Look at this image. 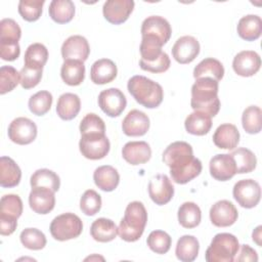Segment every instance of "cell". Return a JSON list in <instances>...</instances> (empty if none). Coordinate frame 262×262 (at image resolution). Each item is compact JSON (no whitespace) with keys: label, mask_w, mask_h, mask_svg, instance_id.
Wrapping results in <instances>:
<instances>
[{"label":"cell","mask_w":262,"mask_h":262,"mask_svg":"<svg viewBox=\"0 0 262 262\" xmlns=\"http://www.w3.org/2000/svg\"><path fill=\"white\" fill-rule=\"evenodd\" d=\"M162 159L170 168L171 178L177 184H185L202 172L201 161L193 157L191 145L185 141H175L169 144Z\"/></svg>","instance_id":"1"},{"label":"cell","mask_w":262,"mask_h":262,"mask_svg":"<svg viewBox=\"0 0 262 262\" xmlns=\"http://www.w3.org/2000/svg\"><path fill=\"white\" fill-rule=\"evenodd\" d=\"M190 105L193 111L215 117L220 110L218 81L212 78H199L191 86Z\"/></svg>","instance_id":"2"},{"label":"cell","mask_w":262,"mask_h":262,"mask_svg":"<svg viewBox=\"0 0 262 262\" xmlns=\"http://www.w3.org/2000/svg\"><path fill=\"white\" fill-rule=\"evenodd\" d=\"M147 222V212L141 202L134 201L127 205L124 217L120 221L118 234L125 242L138 241Z\"/></svg>","instance_id":"3"},{"label":"cell","mask_w":262,"mask_h":262,"mask_svg":"<svg viewBox=\"0 0 262 262\" xmlns=\"http://www.w3.org/2000/svg\"><path fill=\"white\" fill-rule=\"evenodd\" d=\"M127 88L133 98L146 108L158 107L164 98V90L162 86L140 75L131 77L128 80Z\"/></svg>","instance_id":"4"},{"label":"cell","mask_w":262,"mask_h":262,"mask_svg":"<svg viewBox=\"0 0 262 262\" xmlns=\"http://www.w3.org/2000/svg\"><path fill=\"white\" fill-rule=\"evenodd\" d=\"M239 249L237 237L231 233H217L208 247L205 259L207 262H232Z\"/></svg>","instance_id":"5"},{"label":"cell","mask_w":262,"mask_h":262,"mask_svg":"<svg viewBox=\"0 0 262 262\" xmlns=\"http://www.w3.org/2000/svg\"><path fill=\"white\" fill-rule=\"evenodd\" d=\"M49 229L54 239L64 242L78 237L82 233L83 223L76 214L63 213L51 221Z\"/></svg>","instance_id":"6"},{"label":"cell","mask_w":262,"mask_h":262,"mask_svg":"<svg viewBox=\"0 0 262 262\" xmlns=\"http://www.w3.org/2000/svg\"><path fill=\"white\" fill-rule=\"evenodd\" d=\"M111 143L105 133H86L81 135L79 149L86 159L100 160L110 151Z\"/></svg>","instance_id":"7"},{"label":"cell","mask_w":262,"mask_h":262,"mask_svg":"<svg viewBox=\"0 0 262 262\" xmlns=\"http://www.w3.org/2000/svg\"><path fill=\"white\" fill-rule=\"evenodd\" d=\"M232 194L241 207L252 209L260 202L261 188L259 183L253 179H242L234 184Z\"/></svg>","instance_id":"8"},{"label":"cell","mask_w":262,"mask_h":262,"mask_svg":"<svg viewBox=\"0 0 262 262\" xmlns=\"http://www.w3.org/2000/svg\"><path fill=\"white\" fill-rule=\"evenodd\" d=\"M8 137L9 139L19 145H26L32 143L37 136L36 124L25 117H18L9 124L8 126Z\"/></svg>","instance_id":"9"},{"label":"cell","mask_w":262,"mask_h":262,"mask_svg":"<svg viewBox=\"0 0 262 262\" xmlns=\"http://www.w3.org/2000/svg\"><path fill=\"white\" fill-rule=\"evenodd\" d=\"M98 105L105 115L115 118L123 113L127 105V99L120 89L108 88L99 93Z\"/></svg>","instance_id":"10"},{"label":"cell","mask_w":262,"mask_h":262,"mask_svg":"<svg viewBox=\"0 0 262 262\" xmlns=\"http://www.w3.org/2000/svg\"><path fill=\"white\" fill-rule=\"evenodd\" d=\"M134 4L133 0H107L102 7L103 16L113 25L123 24L132 13Z\"/></svg>","instance_id":"11"},{"label":"cell","mask_w":262,"mask_h":262,"mask_svg":"<svg viewBox=\"0 0 262 262\" xmlns=\"http://www.w3.org/2000/svg\"><path fill=\"white\" fill-rule=\"evenodd\" d=\"M172 34L169 21L160 15H150L146 17L141 25V36H149L159 40L163 45L166 44Z\"/></svg>","instance_id":"12"},{"label":"cell","mask_w":262,"mask_h":262,"mask_svg":"<svg viewBox=\"0 0 262 262\" xmlns=\"http://www.w3.org/2000/svg\"><path fill=\"white\" fill-rule=\"evenodd\" d=\"M148 194L151 201L159 206L169 203L174 195V186L165 174L152 177L148 183Z\"/></svg>","instance_id":"13"},{"label":"cell","mask_w":262,"mask_h":262,"mask_svg":"<svg viewBox=\"0 0 262 262\" xmlns=\"http://www.w3.org/2000/svg\"><path fill=\"white\" fill-rule=\"evenodd\" d=\"M237 217L238 212L236 208L227 200L216 202L210 209V220L217 227L230 226L237 220Z\"/></svg>","instance_id":"14"},{"label":"cell","mask_w":262,"mask_h":262,"mask_svg":"<svg viewBox=\"0 0 262 262\" xmlns=\"http://www.w3.org/2000/svg\"><path fill=\"white\" fill-rule=\"evenodd\" d=\"M211 176L218 181H227L236 174L234 159L230 154H219L210 160Z\"/></svg>","instance_id":"15"},{"label":"cell","mask_w":262,"mask_h":262,"mask_svg":"<svg viewBox=\"0 0 262 262\" xmlns=\"http://www.w3.org/2000/svg\"><path fill=\"white\" fill-rule=\"evenodd\" d=\"M200 53V43L192 36H182L174 43L172 47V55L174 59L186 64L191 62Z\"/></svg>","instance_id":"16"},{"label":"cell","mask_w":262,"mask_h":262,"mask_svg":"<svg viewBox=\"0 0 262 262\" xmlns=\"http://www.w3.org/2000/svg\"><path fill=\"white\" fill-rule=\"evenodd\" d=\"M261 67L260 55L253 50L238 52L232 60V68L235 74L242 77L254 76Z\"/></svg>","instance_id":"17"},{"label":"cell","mask_w":262,"mask_h":262,"mask_svg":"<svg viewBox=\"0 0 262 262\" xmlns=\"http://www.w3.org/2000/svg\"><path fill=\"white\" fill-rule=\"evenodd\" d=\"M90 53L87 39L80 35L69 37L61 45V56L64 60L76 59L85 61Z\"/></svg>","instance_id":"18"},{"label":"cell","mask_w":262,"mask_h":262,"mask_svg":"<svg viewBox=\"0 0 262 262\" xmlns=\"http://www.w3.org/2000/svg\"><path fill=\"white\" fill-rule=\"evenodd\" d=\"M29 205L37 214H48L55 206L54 191L46 187H32L29 194Z\"/></svg>","instance_id":"19"},{"label":"cell","mask_w":262,"mask_h":262,"mask_svg":"<svg viewBox=\"0 0 262 262\" xmlns=\"http://www.w3.org/2000/svg\"><path fill=\"white\" fill-rule=\"evenodd\" d=\"M149 129V118L139 110L130 111L122 122V130L127 136H142Z\"/></svg>","instance_id":"20"},{"label":"cell","mask_w":262,"mask_h":262,"mask_svg":"<svg viewBox=\"0 0 262 262\" xmlns=\"http://www.w3.org/2000/svg\"><path fill=\"white\" fill-rule=\"evenodd\" d=\"M123 159L133 165H141L149 161L151 149L145 141H129L122 148Z\"/></svg>","instance_id":"21"},{"label":"cell","mask_w":262,"mask_h":262,"mask_svg":"<svg viewBox=\"0 0 262 262\" xmlns=\"http://www.w3.org/2000/svg\"><path fill=\"white\" fill-rule=\"evenodd\" d=\"M118 69L116 63L108 58L96 60L90 70V79L94 84L103 85L111 83L117 77Z\"/></svg>","instance_id":"22"},{"label":"cell","mask_w":262,"mask_h":262,"mask_svg":"<svg viewBox=\"0 0 262 262\" xmlns=\"http://www.w3.org/2000/svg\"><path fill=\"white\" fill-rule=\"evenodd\" d=\"M213 142L218 148L233 149L239 142V132L235 125L225 123L218 126L213 134Z\"/></svg>","instance_id":"23"},{"label":"cell","mask_w":262,"mask_h":262,"mask_svg":"<svg viewBox=\"0 0 262 262\" xmlns=\"http://www.w3.org/2000/svg\"><path fill=\"white\" fill-rule=\"evenodd\" d=\"M21 178V171L18 165L9 157L0 158V185L10 188L18 185Z\"/></svg>","instance_id":"24"},{"label":"cell","mask_w":262,"mask_h":262,"mask_svg":"<svg viewBox=\"0 0 262 262\" xmlns=\"http://www.w3.org/2000/svg\"><path fill=\"white\" fill-rule=\"evenodd\" d=\"M95 185L103 191H113L120 182V175L116 168L110 165L100 166L93 173Z\"/></svg>","instance_id":"25"},{"label":"cell","mask_w":262,"mask_h":262,"mask_svg":"<svg viewBox=\"0 0 262 262\" xmlns=\"http://www.w3.org/2000/svg\"><path fill=\"white\" fill-rule=\"evenodd\" d=\"M236 31L238 36L246 41L257 40L262 33V20L256 14L243 16L237 24Z\"/></svg>","instance_id":"26"},{"label":"cell","mask_w":262,"mask_h":262,"mask_svg":"<svg viewBox=\"0 0 262 262\" xmlns=\"http://www.w3.org/2000/svg\"><path fill=\"white\" fill-rule=\"evenodd\" d=\"M81 108V100L75 93H63L58 97L56 113L61 120L70 121L77 117Z\"/></svg>","instance_id":"27"},{"label":"cell","mask_w":262,"mask_h":262,"mask_svg":"<svg viewBox=\"0 0 262 262\" xmlns=\"http://www.w3.org/2000/svg\"><path fill=\"white\" fill-rule=\"evenodd\" d=\"M90 234L96 242L108 243L118 235V227L116 223L107 218H98L94 220L90 226Z\"/></svg>","instance_id":"28"},{"label":"cell","mask_w":262,"mask_h":262,"mask_svg":"<svg viewBox=\"0 0 262 262\" xmlns=\"http://www.w3.org/2000/svg\"><path fill=\"white\" fill-rule=\"evenodd\" d=\"M60 76L62 81L70 86L80 85L85 78L84 62L76 59L64 60L60 69Z\"/></svg>","instance_id":"29"},{"label":"cell","mask_w":262,"mask_h":262,"mask_svg":"<svg viewBox=\"0 0 262 262\" xmlns=\"http://www.w3.org/2000/svg\"><path fill=\"white\" fill-rule=\"evenodd\" d=\"M224 76L223 64L216 58L208 57L200 61L193 70V78H212L216 81H220Z\"/></svg>","instance_id":"30"},{"label":"cell","mask_w":262,"mask_h":262,"mask_svg":"<svg viewBox=\"0 0 262 262\" xmlns=\"http://www.w3.org/2000/svg\"><path fill=\"white\" fill-rule=\"evenodd\" d=\"M200 250V244L196 237L193 235H182L176 244L175 254L177 259L182 262H191L198 255Z\"/></svg>","instance_id":"31"},{"label":"cell","mask_w":262,"mask_h":262,"mask_svg":"<svg viewBox=\"0 0 262 262\" xmlns=\"http://www.w3.org/2000/svg\"><path fill=\"white\" fill-rule=\"evenodd\" d=\"M49 16L57 24L70 23L75 15V4L71 0H53L49 4Z\"/></svg>","instance_id":"32"},{"label":"cell","mask_w":262,"mask_h":262,"mask_svg":"<svg viewBox=\"0 0 262 262\" xmlns=\"http://www.w3.org/2000/svg\"><path fill=\"white\" fill-rule=\"evenodd\" d=\"M185 130L192 135L202 136L207 134L212 127V119L207 114L193 112L187 116L184 122Z\"/></svg>","instance_id":"33"},{"label":"cell","mask_w":262,"mask_h":262,"mask_svg":"<svg viewBox=\"0 0 262 262\" xmlns=\"http://www.w3.org/2000/svg\"><path fill=\"white\" fill-rule=\"evenodd\" d=\"M202 212L193 202H185L178 209V221L184 228H194L201 223Z\"/></svg>","instance_id":"34"},{"label":"cell","mask_w":262,"mask_h":262,"mask_svg":"<svg viewBox=\"0 0 262 262\" xmlns=\"http://www.w3.org/2000/svg\"><path fill=\"white\" fill-rule=\"evenodd\" d=\"M30 183L32 187H46L55 192L59 189L60 179L52 170L38 169L31 176Z\"/></svg>","instance_id":"35"},{"label":"cell","mask_w":262,"mask_h":262,"mask_svg":"<svg viewBox=\"0 0 262 262\" xmlns=\"http://www.w3.org/2000/svg\"><path fill=\"white\" fill-rule=\"evenodd\" d=\"M234 159L236 166V173L244 174L250 173L255 170L257 166V159L255 154L246 147H238L230 152Z\"/></svg>","instance_id":"36"},{"label":"cell","mask_w":262,"mask_h":262,"mask_svg":"<svg viewBox=\"0 0 262 262\" xmlns=\"http://www.w3.org/2000/svg\"><path fill=\"white\" fill-rule=\"evenodd\" d=\"M25 66L43 69L48 59V50L41 43L31 44L25 52Z\"/></svg>","instance_id":"37"},{"label":"cell","mask_w":262,"mask_h":262,"mask_svg":"<svg viewBox=\"0 0 262 262\" xmlns=\"http://www.w3.org/2000/svg\"><path fill=\"white\" fill-rule=\"evenodd\" d=\"M262 112L257 105L248 106L242 115V125L244 130L249 134H257L262 128Z\"/></svg>","instance_id":"38"},{"label":"cell","mask_w":262,"mask_h":262,"mask_svg":"<svg viewBox=\"0 0 262 262\" xmlns=\"http://www.w3.org/2000/svg\"><path fill=\"white\" fill-rule=\"evenodd\" d=\"M52 94L49 91L41 90L33 94L29 99V108L36 116H43L49 112L52 104Z\"/></svg>","instance_id":"39"},{"label":"cell","mask_w":262,"mask_h":262,"mask_svg":"<svg viewBox=\"0 0 262 262\" xmlns=\"http://www.w3.org/2000/svg\"><path fill=\"white\" fill-rule=\"evenodd\" d=\"M19 239L23 246H25L27 249L34 251L42 250L47 243L45 234L41 230L32 227L25 228L20 232Z\"/></svg>","instance_id":"40"},{"label":"cell","mask_w":262,"mask_h":262,"mask_svg":"<svg viewBox=\"0 0 262 262\" xmlns=\"http://www.w3.org/2000/svg\"><path fill=\"white\" fill-rule=\"evenodd\" d=\"M23 213V202L17 194H4L0 201V216L18 219Z\"/></svg>","instance_id":"41"},{"label":"cell","mask_w":262,"mask_h":262,"mask_svg":"<svg viewBox=\"0 0 262 262\" xmlns=\"http://www.w3.org/2000/svg\"><path fill=\"white\" fill-rule=\"evenodd\" d=\"M162 47H163V44L156 38H152L149 36L142 37L140 47H139L141 60L147 61V62L155 61L161 56L163 52Z\"/></svg>","instance_id":"42"},{"label":"cell","mask_w":262,"mask_h":262,"mask_svg":"<svg viewBox=\"0 0 262 262\" xmlns=\"http://www.w3.org/2000/svg\"><path fill=\"white\" fill-rule=\"evenodd\" d=\"M146 243L152 252L162 255L170 250L172 238L166 231L154 230L148 234Z\"/></svg>","instance_id":"43"},{"label":"cell","mask_w":262,"mask_h":262,"mask_svg":"<svg viewBox=\"0 0 262 262\" xmlns=\"http://www.w3.org/2000/svg\"><path fill=\"white\" fill-rule=\"evenodd\" d=\"M20 83L19 73L11 66L0 68V94L12 91Z\"/></svg>","instance_id":"44"},{"label":"cell","mask_w":262,"mask_h":262,"mask_svg":"<svg viewBox=\"0 0 262 262\" xmlns=\"http://www.w3.org/2000/svg\"><path fill=\"white\" fill-rule=\"evenodd\" d=\"M44 0H20L18 3V13L27 21H36L42 14Z\"/></svg>","instance_id":"45"},{"label":"cell","mask_w":262,"mask_h":262,"mask_svg":"<svg viewBox=\"0 0 262 262\" xmlns=\"http://www.w3.org/2000/svg\"><path fill=\"white\" fill-rule=\"evenodd\" d=\"M101 196L93 189H87L80 199V209L87 216H93L100 211Z\"/></svg>","instance_id":"46"},{"label":"cell","mask_w":262,"mask_h":262,"mask_svg":"<svg viewBox=\"0 0 262 262\" xmlns=\"http://www.w3.org/2000/svg\"><path fill=\"white\" fill-rule=\"evenodd\" d=\"M21 30L18 24L12 18H3L0 21V42L18 43Z\"/></svg>","instance_id":"47"},{"label":"cell","mask_w":262,"mask_h":262,"mask_svg":"<svg viewBox=\"0 0 262 262\" xmlns=\"http://www.w3.org/2000/svg\"><path fill=\"white\" fill-rule=\"evenodd\" d=\"M80 132L86 133H105V124L103 120L96 114H87L80 122Z\"/></svg>","instance_id":"48"},{"label":"cell","mask_w":262,"mask_h":262,"mask_svg":"<svg viewBox=\"0 0 262 262\" xmlns=\"http://www.w3.org/2000/svg\"><path fill=\"white\" fill-rule=\"evenodd\" d=\"M43 69L32 68L24 64V68L20 70V85L24 89H31L36 87L42 78Z\"/></svg>","instance_id":"49"},{"label":"cell","mask_w":262,"mask_h":262,"mask_svg":"<svg viewBox=\"0 0 262 262\" xmlns=\"http://www.w3.org/2000/svg\"><path fill=\"white\" fill-rule=\"evenodd\" d=\"M170 64H171L170 57L164 51L162 52L161 56L158 59H156L155 61L147 62V61H143L141 59L139 61V66H140L141 70L147 71V72H150V73H156V74L166 72L170 68Z\"/></svg>","instance_id":"50"},{"label":"cell","mask_w":262,"mask_h":262,"mask_svg":"<svg viewBox=\"0 0 262 262\" xmlns=\"http://www.w3.org/2000/svg\"><path fill=\"white\" fill-rule=\"evenodd\" d=\"M20 54V47L18 43L0 42V56L3 60H15Z\"/></svg>","instance_id":"51"},{"label":"cell","mask_w":262,"mask_h":262,"mask_svg":"<svg viewBox=\"0 0 262 262\" xmlns=\"http://www.w3.org/2000/svg\"><path fill=\"white\" fill-rule=\"evenodd\" d=\"M235 256L236 257H234V261H238V262L258 261L257 252L253 248H251L249 245H242Z\"/></svg>","instance_id":"52"},{"label":"cell","mask_w":262,"mask_h":262,"mask_svg":"<svg viewBox=\"0 0 262 262\" xmlns=\"http://www.w3.org/2000/svg\"><path fill=\"white\" fill-rule=\"evenodd\" d=\"M17 226V219L12 217L0 216V233L1 235H10Z\"/></svg>","instance_id":"53"},{"label":"cell","mask_w":262,"mask_h":262,"mask_svg":"<svg viewBox=\"0 0 262 262\" xmlns=\"http://www.w3.org/2000/svg\"><path fill=\"white\" fill-rule=\"evenodd\" d=\"M261 229H262V226L261 225H259V226H257L255 229H254V231H253V233H252V237H253V241L259 246V247H261Z\"/></svg>","instance_id":"54"}]
</instances>
